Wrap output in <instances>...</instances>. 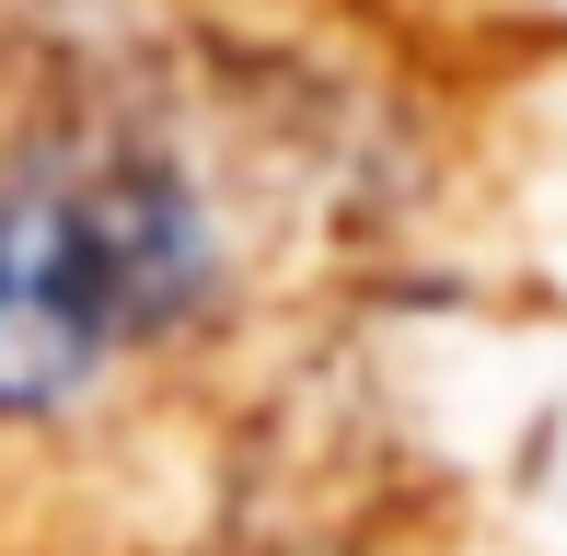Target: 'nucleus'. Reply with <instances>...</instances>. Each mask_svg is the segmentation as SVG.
Here are the masks:
<instances>
[{
	"label": "nucleus",
	"instance_id": "nucleus-1",
	"mask_svg": "<svg viewBox=\"0 0 567 556\" xmlns=\"http://www.w3.org/2000/svg\"><path fill=\"white\" fill-rule=\"evenodd\" d=\"M197 186L140 140H35L0 163V418H59L209 301Z\"/></svg>",
	"mask_w": 567,
	"mask_h": 556
}]
</instances>
